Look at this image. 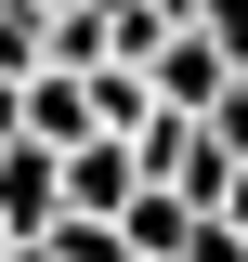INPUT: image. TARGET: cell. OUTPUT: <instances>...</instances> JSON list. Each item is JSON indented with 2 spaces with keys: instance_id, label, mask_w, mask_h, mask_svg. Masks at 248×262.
<instances>
[{
  "instance_id": "obj_3",
  "label": "cell",
  "mask_w": 248,
  "mask_h": 262,
  "mask_svg": "<svg viewBox=\"0 0 248 262\" xmlns=\"http://www.w3.org/2000/svg\"><path fill=\"white\" fill-rule=\"evenodd\" d=\"M53 66V0H0V79Z\"/></svg>"
},
{
  "instance_id": "obj_1",
  "label": "cell",
  "mask_w": 248,
  "mask_h": 262,
  "mask_svg": "<svg viewBox=\"0 0 248 262\" xmlns=\"http://www.w3.org/2000/svg\"><path fill=\"white\" fill-rule=\"evenodd\" d=\"M53 210H65V144H39V131H13V144H0V223L27 236H53Z\"/></svg>"
},
{
  "instance_id": "obj_2",
  "label": "cell",
  "mask_w": 248,
  "mask_h": 262,
  "mask_svg": "<svg viewBox=\"0 0 248 262\" xmlns=\"http://www.w3.org/2000/svg\"><path fill=\"white\" fill-rule=\"evenodd\" d=\"M144 79H157V105H183V118H209V92L235 79V39H209V27H170Z\"/></svg>"
},
{
  "instance_id": "obj_4",
  "label": "cell",
  "mask_w": 248,
  "mask_h": 262,
  "mask_svg": "<svg viewBox=\"0 0 248 262\" xmlns=\"http://www.w3.org/2000/svg\"><path fill=\"white\" fill-rule=\"evenodd\" d=\"M196 131H209L222 158H248V66H235V79H222V92H209V118H196Z\"/></svg>"
},
{
  "instance_id": "obj_5",
  "label": "cell",
  "mask_w": 248,
  "mask_h": 262,
  "mask_svg": "<svg viewBox=\"0 0 248 262\" xmlns=\"http://www.w3.org/2000/svg\"><path fill=\"white\" fill-rule=\"evenodd\" d=\"M222 223H235V236H248V158H235V184H222Z\"/></svg>"
},
{
  "instance_id": "obj_6",
  "label": "cell",
  "mask_w": 248,
  "mask_h": 262,
  "mask_svg": "<svg viewBox=\"0 0 248 262\" xmlns=\"http://www.w3.org/2000/svg\"><path fill=\"white\" fill-rule=\"evenodd\" d=\"M13 262H53V249H13Z\"/></svg>"
},
{
  "instance_id": "obj_7",
  "label": "cell",
  "mask_w": 248,
  "mask_h": 262,
  "mask_svg": "<svg viewBox=\"0 0 248 262\" xmlns=\"http://www.w3.org/2000/svg\"><path fill=\"white\" fill-rule=\"evenodd\" d=\"M53 13H65V0H53Z\"/></svg>"
}]
</instances>
